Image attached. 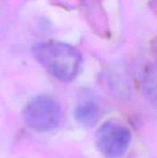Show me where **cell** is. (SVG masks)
Here are the masks:
<instances>
[{"mask_svg":"<svg viewBox=\"0 0 157 158\" xmlns=\"http://www.w3.org/2000/svg\"><path fill=\"white\" fill-rule=\"evenodd\" d=\"M32 54L51 75L65 82L73 81L81 68V52L68 44L57 41L41 42L32 47Z\"/></svg>","mask_w":157,"mask_h":158,"instance_id":"1","label":"cell"},{"mask_svg":"<svg viewBox=\"0 0 157 158\" xmlns=\"http://www.w3.org/2000/svg\"><path fill=\"white\" fill-rule=\"evenodd\" d=\"M26 124L39 132L55 130L62 118L61 106L56 99L49 95H40L33 98L23 111Z\"/></svg>","mask_w":157,"mask_h":158,"instance_id":"2","label":"cell"},{"mask_svg":"<svg viewBox=\"0 0 157 158\" xmlns=\"http://www.w3.org/2000/svg\"><path fill=\"white\" fill-rule=\"evenodd\" d=\"M130 140L131 134L129 129L115 121L104 123L95 135L98 150L108 158L122 156L127 152Z\"/></svg>","mask_w":157,"mask_h":158,"instance_id":"3","label":"cell"},{"mask_svg":"<svg viewBox=\"0 0 157 158\" xmlns=\"http://www.w3.org/2000/svg\"><path fill=\"white\" fill-rule=\"evenodd\" d=\"M74 116L81 125L87 127L94 126L100 117L99 105L93 98L82 99L76 106Z\"/></svg>","mask_w":157,"mask_h":158,"instance_id":"4","label":"cell"},{"mask_svg":"<svg viewBox=\"0 0 157 158\" xmlns=\"http://www.w3.org/2000/svg\"><path fill=\"white\" fill-rule=\"evenodd\" d=\"M143 89L146 99L157 108V63L152 64L145 70L143 80Z\"/></svg>","mask_w":157,"mask_h":158,"instance_id":"5","label":"cell"}]
</instances>
